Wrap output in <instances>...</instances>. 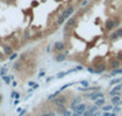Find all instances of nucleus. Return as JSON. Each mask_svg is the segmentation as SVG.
<instances>
[{
    "mask_svg": "<svg viewBox=\"0 0 122 116\" xmlns=\"http://www.w3.org/2000/svg\"><path fill=\"white\" fill-rule=\"evenodd\" d=\"M17 86V82L16 81H12V87H16Z\"/></svg>",
    "mask_w": 122,
    "mask_h": 116,
    "instance_id": "34",
    "label": "nucleus"
},
{
    "mask_svg": "<svg viewBox=\"0 0 122 116\" xmlns=\"http://www.w3.org/2000/svg\"><path fill=\"white\" fill-rule=\"evenodd\" d=\"M105 28H106L107 31L114 29V28H115V20H114V18H107L106 22H105Z\"/></svg>",
    "mask_w": 122,
    "mask_h": 116,
    "instance_id": "6",
    "label": "nucleus"
},
{
    "mask_svg": "<svg viewBox=\"0 0 122 116\" xmlns=\"http://www.w3.org/2000/svg\"><path fill=\"white\" fill-rule=\"evenodd\" d=\"M94 69H95V73H101L106 70V65L105 64H94Z\"/></svg>",
    "mask_w": 122,
    "mask_h": 116,
    "instance_id": "8",
    "label": "nucleus"
},
{
    "mask_svg": "<svg viewBox=\"0 0 122 116\" xmlns=\"http://www.w3.org/2000/svg\"><path fill=\"white\" fill-rule=\"evenodd\" d=\"M116 33H117L118 37H122V28H118V29L116 31Z\"/></svg>",
    "mask_w": 122,
    "mask_h": 116,
    "instance_id": "24",
    "label": "nucleus"
},
{
    "mask_svg": "<svg viewBox=\"0 0 122 116\" xmlns=\"http://www.w3.org/2000/svg\"><path fill=\"white\" fill-rule=\"evenodd\" d=\"M73 11H75V9L72 7V6H68L66 10H64L62 11V14H61V16H62L64 18H67V17H70L71 15L73 14Z\"/></svg>",
    "mask_w": 122,
    "mask_h": 116,
    "instance_id": "4",
    "label": "nucleus"
},
{
    "mask_svg": "<svg viewBox=\"0 0 122 116\" xmlns=\"http://www.w3.org/2000/svg\"><path fill=\"white\" fill-rule=\"evenodd\" d=\"M121 86H122V84H121Z\"/></svg>",
    "mask_w": 122,
    "mask_h": 116,
    "instance_id": "41",
    "label": "nucleus"
},
{
    "mask_svg": "<svg viewBox=\"0 0 122 116\" xmlns=\"http://www.w3.org/2000/svg\"><path fill=\"white\" fill-rule=\"evenodd\" d=\"M116 73H122V67L121 69H117V70H114L112 72L110 73V76H114V75H116Z\"/></svg>",
    "mask_w": 122,
    "mask_h": 116,
    "instance_id": "17",
    "label": "nucleus"
},
{
    "mask_svg": "<svg viewBox=\"0 0 122 116\" xmlns=\"http://www.w3.org/2000/svg\"><path fill=\"white\" fill-rule=\"evenodd\" d=\"M95 110H97V108H95V106H90V108H89V111H90V112H94Z\"/></svg>",
    "mask_w": 122,
    "mask_h": 116,
    "instance_id": "27",
    "label": "nucleus"
},
{
    "mask_svg": "<svg viewBox=\"0 0 122 116\" xmlns=\"http://www.w3.org/2000/svg\"><path fill=\"white\" fill-rule=\"evenodd\" d=\"M3 49H4V54L7 55V56H11L14 54V49L11 45H7V44H4L3 45Z\"/></svg>",
    "mask_w": 122,
    "mask_h": 116,
    "instance_id": "5",
    "label": "nucleus"
},
{
    "mask_svg": "<svg viewBox=\"0 0 122 116\" xmlns=\"http://www.w3.org/2000/svg\"><path fill=\"white\" fill-rule=\"evenodd\" d=\"M54 48H55V50L56 51H59V53H62L64 50H65V43L64 42H56V43L54 44Z\"/></svg>",
    "mask_w": 122,
    "mask_h": 116,
    "instance_id": "7",
    "label": "nucleus"
},
{
    "mask_svg": "<svg viewBox=\"0 0 122 116\" xmlns=\"http://www.w3.org/2000/svg\"><path fill=\"white\" fill-rule=\"evenodd\" d=\"M118 26H120V21L118 20H115V28L118 27Z\"/></svg>",
    "mask_w": 122,
    "mask_h": 116,
    "instance_id": "28",
    "label": "nucleus"
},
{
    "mask_svg": "<svg viewBox=\"0 0 122 116\" xmlns=\"http://www.w3.org/2000/svg\"><path fill=\"white\" fill-rule=\"evenodd\" d=\"M88 72L94 73V72H95V69H94V67H88Z\"/></svg>",
    "mask_w": 122,
    "mask_h": 116,
    "instance_id": "25",
    "label": "nucleus"
},
{
    "mask_svg": "<svg viewBox=\"0 0 122 116\" xmlns=\"http://www.w3.org/2000/svg\"><path fill=\"white\" fill-rule=\"evenodd\" d=\"M55 60H56L57 62L65 61V60H66V54H64V53H59V54L55 56Z\"/></svg>",
    "mask_w": 122,
    "mask_h": 116,
    "instance_id": "10",
    "label": "nucleus"
},
{
    "mask_svg": "<svg viewBox=\"0 0 122 116\" xmlns=\"http://www.w3.org/2000/svg\"><path fill=\"white\" fill-rule=\"evenodd\" d=\"M117 60L122 61V53H120V54H118V56H117Z\"/></svg>",
    "mask_w": 122,
    "mask_h": 116,
    "instance_id": "30",
    "label": "nucleus"
},
{
    "mask_svg": "<svg viewBox=\"0 0 122 116\" xmlns=\"http://www.w3.org/2000/svg\"><path fill=\"white\" fill-rule=\"evenodd\" d=\"M38 87H39V84H37V83H36V84H34V86H33V89H37Z\"/></svg>",
    "mask_w": 122,
    "mask_h": 116,
    "instance_id": "37",
    "label": "nucleus"
},
{
    "mask_svg": "<svg viewBox=\"0 0 122 116\" xmlns=\"http://www.w3.org/2000/svg\"><path fill=\"white\" fill-rule=\"evenodd\" d=\"M104 103H105V100H104L103 98H101V99H98V100H97V105H99V106H100V105H104Z\"/></svg>",
    "mask_w": 122,
    "mask_h": 116,
    "instance_id": "21",
    "label": "nucleus"
},
{
    "mask_svg": "<svg viewBox=\"0 0 122 116\" xmlns=\"http://www.w3.org/2000/svg\"><path fill=\"white\" fill-rule=\"evenodd\" d=\"M14 69H15V70H18V69H20V62H16V64L14 65Z\"/></svg>",
    "mask_w": 122,
    "mask_h": 116,
    "instance_id": "26",
    "label": "nucleus"
},
{
    "mask_svg": "<svg viewBox=\"0 0 122 116\" xmlns=\"http://www.w3.org/2000/svg\"><path fill=\"white\" fill-rule=\"evenodd\" d=\"M76 21H77V17H76V16H73V17L68 18L67 23H66V27H65V32H67V31H68V29H70L71 27L76 25Z\"/></svg>",
    "mask_w": 122,
    "mask_h": 116,
    "instance_id": "2",
    "label": "nucleus"
},
{
    "mask_svg": "<svg viewBox=\"0 0 122 116\" xmlns=\"http://www.w3.org/2000/svg\"><path fill=\"white\" fill-rule=\"evenodd\" d=\"M11 98H16V99H18V98H20V93H17V92H12V93H11Z\"/></svg>",
    "mask_w": 122,
    "mask_h": 116,
    "instance_id": "20",
    "label": "nucleus"
},
{
    "mask_svg": "<svg viewBox=\"0 0 122 116\" xmlns=\"http://www.w3.org/2000/svg\"><path fill=\"white\" fill-rule=\"evenodd\" d=\"M90 100H97L98 98H103L104 97V94L101 93V92H94V93H90V94H88L87 95Z\"/></svg>",
    "mask_w": 122,
    "mask_h": 116,
    "instance_id": "3",
    "label": "nucleus"
},
{
    "mask_svg": "<svg viewBox=\"0 0 122 116\" xmlns=\"http://www.w3.org/2000/svg\"><path fill=\"white\" fill-rule=\"evenodd\" d=\"M25 36H26V38H27V39L29 38V33H28V31H26V33H25Z\"/></svg>",
    "mask_w": 122,
    "mask_h": 116,
    "instance_id": "33",
    "label": "nucleus"
},
{
    "mask_svg": "<svg viewBox=\"0 0 122 116\" xmlns=\"http://www.w3.org/2000/svg\"><path fill=\"white\" fill-rule=\"evenodd\" d=\"M121 89H122V86H121V83L118 84V86H116L110 92V95H118L117 94V92H121Z\"/></svg>",
    "mask_w": 122,
    "mask_h": 116,
    "instance_id": "11",
    "label": "nucleus"
},
{
    "mask_svg": "<svg viewBox=\"0 0 122 116\" xmlns=\"http://www.w3.org/2000/svg\"><path fill=\"white\" fill-rule=\"evenodd\" d=\"M17 56H18V55L16 54V53H14V54H12L11 56H9V58H10V60H11V61H12V60H15V59H16Z\"/></svg>",
    "mask_w": 122,
    "mask_h": 116,
    "instance_id": "23",
    "label": "nucleus"
},
{
    "mask_svg": "<svg viewBox=\"0 0 122 116\" xmlns=\"http://www.w3.org/2000/svg\"><path fill=\"white\" fill-rule=\"evenodd\" d=\"M82 69H83L82 66H77V67H76V71H79V70H82Z\"/></svg>",
    "mask_w": 122,
    "mask_h": 116,
    "instance_id": "35",
    "label": "nucleus"
},
{
    "mask_svg": "<svg viewBox=\"0 0 122 116\" xmlns=\"http://www.w3.org/2000/svg\"><path fill=\"white\" fill-rule=\"evenodd\" d=\"M44 75H45V72H44V71H42V72L39 73V76H38V77H39V78H42V77H43Z\"/></svg>",
    "mask_w": 122,
    "mask_h": 116,
    "instance_id": "29",
    "label": "nucleus"
},
{
    "mask_svg": "<svg viewBox=\"0 0 122 116\" xmlns=\"http://www.w3.org/2000/svg\"><path fill=\"white\" fill-rule=\"evenodd\" d=\"M117 83H118V84L121 83V79H120V78H116V79H112V81H111V82H110V86H114V84H117Z\"/></svg>",
    "mask_w": 122,
    "mask_h": 116,
    "instance_id": "18",
    "label": "nucleus"
},
{
    "mask_svg": "<svg viewBox=\"0 0 122 116\" xmlns=\"http://www.w3.org/2000/svg\"><path fill=\"white\" fill-rule=\"evenodd\" d=\"M109 66H110V69H112V70H117L121 66V61L117 60V59H111L110 62H109Z\"/></svg>",
    "mask_w": 122,
    "mask_h": 116,
    "instance_id": "1",
    "label": "nucleus"
},
{
    "mask_svg": "<svg viewBox=\"0 0 122 116\" xmlns=\"http://www.w3.org/2000/svg\"><path fill=\"white\" fill-rule=\"evenodd\" d=\"M6 72H7V67H6V66H4L1 70H0V76L4 77V76L6 75Z\"/></svg>",
    "mask_w": 122,
    "mask_h": 116,
    "instance_id": "15",
    "label": "nucleus"
},
{
    "mask_svg": "<svg viewBox=\"0 0 122 116\" xmlns=\"http://www.w3.org/2000/svg\"><path fill=\"white\" fill-rule=\"evenodd\" d=\"M84 110H86V104H79L78 106H77V109H76V112L78 115H82Z\"/></svg>",
    "mask_w": 122,
    "mask_h": 116,
    "instance_id": "12",
    "label": "nucleus"
},
{
    "mask_svg": "<svg viewBox=\"0 0 122 116\" xmlns=\"http://www.w3.org/2000/svg\"><path fill=\"white\" fill-rule=\"evenodd\" d=\"M64 116H71V112L70 111H65L64 112Z\"/></svg>",
    "mask_w": 122,
    "mask_h": 116,
    "instance_id": "31",
    "label": "nucleus"
},
{
    "mask_svg": "<svg viewBox=\"0 0 122 116\" xmlns=\"http://www.w3.org/2000/svg\"><path fill=\"white\" fill-rule=\"evenodd\" d=\"M65 20H66V18H64L62 16H60V17L57 18V25H62V23L65 22Z\"/></svg>",
    "mask_w": 122,
    "mask_h": 116,
    "instance_id": "19",
    "label": "nucleus"
},
{
    "mask_svg": "<svg viewBox=\"0 0 122 116\" xmlns=\"http://www.w3.org/2000/svg\"><path fill=\"white\" fill-rule=\"evenodd\" d=\"M0 70H1V66H0Z\"/></svg>",
    "mask_w": 122,
    "mask_h": 116,
    "instance_id": "40",
    "label": "nucleus"
},
{
    "mask_svg": "<svg viewBox=\"0 0 122 116\" xmlns=\"http://www.w3.org/2000/svg\"><path fill=\"white\" fill-rule=\"evenodd\" d=\"M111 108H112V106H111V105H110V106H105V108H104V110L109 111V110H111Z\"/></svg>",
    "mask_w": 122,
    "mask_h": 116,
    "instance_id": "32",
    "label": "nucleus"
},
{
    "mask_svg": "<svg viewBox=\"0 0 122 116\" xmlns=\"http://www.w3.org/2000/svg\"><path fill=\"white\" fill-rule=\"evenodd\" d=\"M6 1H7V3H14L15 0H6Z\"/></svg>",
    "mask_w": 122,
    "mask_h": 116,
    "instance_id": "39",
    "label": "nucleus"
},
{
    "mask_svg": "<svg viewBox=\"0 0 122 116\" xmlns=\"http://www.w3.org/2000/svg\"><path fill=\"white\" fill-rule=\"evenodd\" d=\"M3 60H4V56H3L1 53H0V61H3Z\"/></svg>",
    "mask_w": 122,
    "mask_h": 116,
    "instance_id": "38",
    "label": "nucleus"
},
{
    "mask_svg": "<svg viewBox=\"0 0 122 116\" xmlns=\"http://www.w3.org/2000/svg\"><path fill=\"white\" fill-rule=\"evenodd\" d=\"M3 99H4V97H3V94H0V104H1V101H3Z\"/></svg>",
    "mask_w": 122,
    "mask_h": 116,
    "instance_id": "36",
    "label": "nucleus"
},
{
    "mask_svg": "<svg viewBox=\"0 0 122 116\" xmlns=\"http://www.w3.org/2000/svg\"><path fill=\"white\" fill-rule=\"evenodd\" d=\"M88 82L87 81H81V86H83V87H86V88H88Z\"/></svg>",
    "mask_w": 122,
    "mask_h": 116,
    "instance_id": "22",
    "label": "nucleus"
},
{
    "mask_svg": "<svg viewBox=\"0 0 122 116\" xmlns=\"http://www.w3.org/2000/svg\"><path fill=\"white\" fill-rule=\"evenodd\" d=\"M120 101H121V100H120V94L111 99V103H112V104H117V103H120Z\"/></svg>",
    "mask_w": 122,
    "mask_h": 116,
    "instance_id": "14",
    "label": "nucleus"
},
{
    "mask_svg": "<svg viewBox=\"0 0 122 116\" xmlns=\"http://www.w3.org/2000/svg\"><path fill=\"white\" fill-rule=\"evenodd\" d=\"M117 38H118V36H117L116 32H114V33H111V34H110V40H116Z\"/></svg>",
    "mask_w": 122,
    "mask_h": 116,
    "instance_id": "16",
    "label": "nucleus"
},
{
    "mask_svg": "<svg viewBox=\"0 0 122 116\" xmlns=\"http://www.w3.org/2000/svg\"><path fill=\"white\" fill-rule=\"evenodd\" d=\"M66 103V97L65 95H61V97H57L54 101V104L56 105V106H60V105H64Z\"/></svg>",
    "mask_w": 122,
    "mask_h": 116,
    "instance_id": "9",
    "label": "nucleus"
},
{
    "mask_svg": "<svg viewBox=\"0 0 122 116\" xmlns=\"http://www.w3.org/2000/svg\"><path fill=\"white\" fill-rule=\"evenodd\" d=\"M14 76H4L3 77V79H4V82L6 83V84H10V82H11V81H14Z\"/></svg>",
    "mask_w": 122,
    "mask_h": 116,
    "instance_id": "13",
    "label": "nucleus"
}]
</instances>
